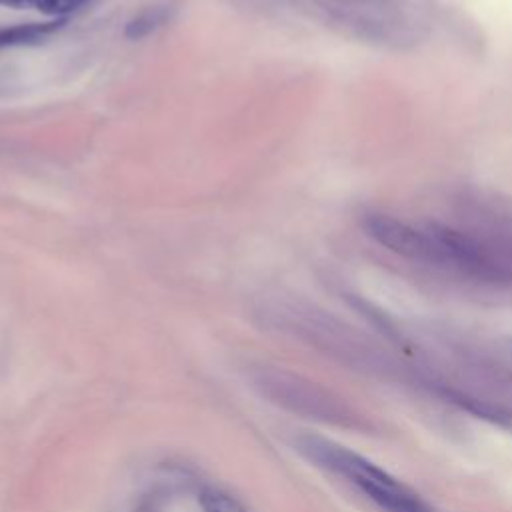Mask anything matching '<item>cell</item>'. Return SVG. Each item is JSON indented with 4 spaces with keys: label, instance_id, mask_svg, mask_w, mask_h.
<instances>
[{
    "label": "cell",
    "instance_id": "cell-1",
    "mask_svg": "<svg viewBox=\"0 0 512 512\" xmlns=\"http://www.w3.org/2000/svg\"><path fill=\"white\" fill-rule=\"evenodd\" d=\"M294 446L306 460L346 480L382 512H436L398 478L342 444L312 434H300Z\"/></svg>",
    "mask_w": 512,
    "mask_h": 512
},
{
    "label": "cell",
    "instance_id": "cell-2",
    "mask_svg": "<svg viewBox=\"0 0 512 512\" xmlns=\"http://www.w3.org/2000/svg\"><path fill=\"white\" fill-rule=\"evenodd\" d=\"M246 380L268 402L306 418L346 422L348 410L324 388L276 366H250Z\"/></svg>",
    "mask_w": 512,
    "mask_h": 512
},
{
    "label": "cell",
    "instance_id": "cell-3",
    "mask_svg": "<svg viewBox=\"0 0 512 512\" xmlns=\"http://www.w3.org/2000/svg\"><path fill=\"white\" fill-rule=\"evenodd\" d=\"M362 226L372 240L400 256L428 264L450 266L446 250L428 230H416L410 224L386 214H366Z\"/></svg>",
    "mask_w": 512,
    "mask_h": 512
},
{
    "label": "cell",
    "instance_id": "cell-4",
    "mask_svg": "<svg viewBox=\"0 0 512 512\" xmlns=\"http://www.w3.org/2000/svg\"><path fill=\"white\" fill-rule=\"evenodd\" d=\"M428 232L442 244L448 254V264L462 270L464 274L482 280V282H508L510 272L494 262L482 246H478L472 238L446 228L442 224H428Z\"/></svg>",
    "mask_w": 512,
    "mask_h": 512
},
{
    "label": "cell",
    "instance_id": "cell-5",
    "mask_svg": "<svg viewBox=\"0 0 512 512\" xmlns=\"http://www.w3.org/2000/svg\"><path fill=\"white\" fill-rule=\"evenodd\" d=\"M64 24H66V18H56L52 22H28V24L12 26V28H2L0 30V48L2 46L38 44L44 38L58 32Z\"/></svg>",
    "mask_w": 512,
    "mask_h": 512
},
{
    "label": "cell",
    "instance_id": "cell-6",
    "mask_svg": "<svg viewBox=\"0 0 512 512\" xmlns=\"http://www.w3.org/2000/svg\"><path fill=\"white\" fill-rule=\"evenodd\" d=\"M198 504L204 512H252L238 496L220 486H202L198 490Z\"/></svg>",
    "mask_w": 512,
    "mask_h": 512
},
{
    "label": "cell",
    "instance_id": "cell-7",
    "mask_svg": "<svg viewBox=\"0 0 512 512\" xmlns=\"http://www.w3.org/2000/svg\"><path fill=\"white\" fill-rule=\"evenodd\" d=\"M170 16L168 6H148L142 12H138L132 20H128L124 28V36L130 40H140L154 30H158Z\"/></svg>",
    "mask_w": 512,
    "mask_h": 512
},
{
    "label": "cell",
    "instance_id": "cell-8",
    "mask_svg": "<svg viewBox=\"0 0 512 512\" xmlns=\"http://www.w3.org/2000/svg\"><path fill=\"white\" fill-rule=\"evenodd\" d=\"M90 0H34V8L40 10L46 16H56V18H66L70 12L80 10L86 6Z\"/></svg>",
    "mask_w": 512,
    "mask_h": 512
},
{
    "label": "cell",
    "instance_id": "cell-9",
    "mask_svg": "<svg viewBox=\"0 0 512 512\" xmlns=\"http://www.w3.org/2000/svg\"><path fill=\"white\" fill-rule=\"evenodd\" d=\"M2 6H8V8H28L34 4V0H0Z\"/></svg>",
    "mask_w": 512,
    "mask_h": 512
},
{
    "label": "cell",
    "instance_id": "cell-10",
    "mask_svg": "<svg viewBox=\"0 0 512 512\" xmlns=\"http://www.w3.org/2000/svg\"><path fill=\"white\" fill-rule=\"evenodd\" d=\"M138 512H150V508H140Z\"/></svg>",
    "mask_w": 512,
    "mask_h": 512
},
{
    "label": "cell",
    "instance_id": "cell-11",
    "mask_svg": "<svg viewBox=\"0 0 512 512\" xmlns=\"http://www.w3.org/2000/svg\"><path fill=\"white\" fill-rule=\"evenodd\" d=\"M510 346H512V342H510Z\"/></svg>",
    "mask_w": 512,
    "mask_h": 512
}]
</instances>
